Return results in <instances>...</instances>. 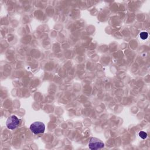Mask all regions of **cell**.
I'll return each mask as SVG.
<instances>
[{
    "instance_id": "277c9868",
    "label": "cell",
    "mask_w": 150,
    "mask_h": 150,
    "mask_svg": "<svg viewBox=\"0 0 150 150\" xmlns=\"http://www.w3.org/2000/svg\"><path fill=\"white\" fill-rule=\"evenodd\" d=\"M139 36H140V38L142 39L145 40V39H147V38L148 36V33L146 32H141Z\"/></svg>"
},
{
    "instance_id": "6da1fadb",
    "label": "cell",
    "mask_w": 150,
    "mask_h": 150,
    "mask_svg": "<svg viewBox=\"0 0 150 150\" xmlns=\"http://www.w3.org/2000/svg\"><path fill=\"white\" fill-rule=\"evenodd\" d=\"M30 129L34 134H42L45 132V125L40 121H36L30 125Z\"/></svg>"
},
{
    "instance_id": "7a4b0ae2",
    "label": "cell",
    "mask_w": 150,
    "mask_h": 150,
    "mask_svg": "<svg viewBox=\"0 0 150 150\" xmlns=\"http://www.w3.org/2000/svg\"><path fill=\"white\" fill-rule=\"evenodd\" d=\"M104 146V144L100 139L92 137L90 139L88 142V147L90 149L95 150L102 148Z\"/></svg>"
},
{
    "instance_id": "5b68a950",
    "label": "cell",
    "mask_w": 150,
    "mask_h": 150,
    "mask_svg": "<svg viewBox=\"0 0 150 150\" xmlns=\"http://www.w3.org/2000/svg\"><path fill=\"white\" fill-rule=\"evenodd\" d=\"M138 135L139 136L142 138V139H145L148 135H147V133L144 132V131H140L139 133H138Z\"/></svg>"
},
{
    "instance_id": "3957f363",
    "label": "cell",
    "mask_w": 150,
    "mask_h": 150,
    "mask_svg": "<svg viewBox=\"0 0 150 150\" xmlns=\"http://www.w3.org/2000/svg\"><path fill=\"white\" fill-rule=\"evenodd\" d=\"M20 122L21 120H19L16 116L11 115L6 120V125L8 129H14L19 125Z\"/></svg>"
}]
</instances>
